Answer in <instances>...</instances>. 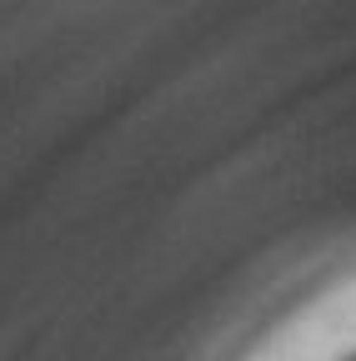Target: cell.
I'll return each instance as SVG.
<instances>
[{
  "label": "cell",
  "instance_id": "cell-1",
  "mask_svg": "<svg viewBox=\"0 0 356 361\" xmlns=\"http://www.w3.org/2000/svg\"><path fill=\"white\" fill-rule=\"evenodd\" d=\"M351 361H356V356H351Z\"/></svg>",
  "mask_w": 356,
  "mask_h": 361
}]
</instances>
